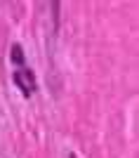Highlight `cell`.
Segmentation results:
<instances>
[{"mask_svg":"<svg viewBox=\"0 0 139 158\" xmlns=\"http://www.w3.org/2000/svg\"><path fill=\"white\" fill-rule=\"evenodd\" d=\"M14 85L19 87L26 97H31V94L35 92V78H33V73H31V71H17V73H14Z\"/></svg>","mask_w":139,"mask_h":158,"instance_id":"1","label":"cell"},{"mask_svg":"<svg viewBox=\"0 0 139 158\" xmlns=\"http://www.w3.org/2000/svg\"><path fill=\"white\" fill-rule=\"evenodd\" d=\"M10 57H12L14 64H24V50H21L19 43H14V45H12V50H10Z\"/></svg>","mask_w":139,"mask_h":158,"instance_id":"2","label":"cell"},{"mask_svg":"<svg viewBox=\"0 0 139 158\" xmlns=\"http://www.w3.org/2000/svg\"><path fill=\"white\" fill-rule=\"evenodd\" d=\"M59 2H61V0H52V17H54V26H59Z\"/></svg>","mask_w":139,"mask_h":158,"instance_id":"3","label":"cell"}]
</instances>
